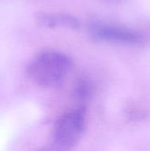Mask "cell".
Returning a JSON list of instances; mask_svg holds the SVG:
<instances>
[{
	"label": "cell",
	"mask_w": 150,
	"mask_h": 151,
	"mask_svg": "<svg viewBox=\"0 0 150 151\" xmlns=\"http://www.w3.org/2000/svg\"><path fill=\"white\" fill-rule=\"evenodd\" d=\"M90 33L95 39L110 42L133 44L141 41V36L138 33L123 27L109 24H95L91 27Z\"/></svg>",
	"instance_id": "cell-3"
},
{
	"label": "cell",
	"mask_w": 150,
	"mask_h": 151,
	"mask_svg": "<svg viewBox=\"0 0 150 151\" xmlns=\"http://www.w3.org/2000/svg\"><path fill=\"white\" fill-rule=\"evenodd\" d=\"M72 67L70 58L65 54L45 50L37 54L27 67L30 80L43 88L59 86L66 78Z\"/></svg>",
	"instance_id": "cell-1"
},
{
	"label": "cell",
	"mask_w": 150,
	"mask_h": 151,
	"mask_svg": "<svg viewBox=\"0 0 150 151\" xmlns=\"http://www.w3.org/2000/svg\"><path fill=\"white\" fill-rule=\"evenodd\" d=\"M38 21L43 26L46 27H77L79 22L70 16L59 15V14H40L38 16Z\"/></svg>",
	"instance_id": "cell-4"
},
{
	"label": "cell",
	"mask_w": 150,
	"mask_h": 151,
	"mask_svg": "<svg viewBox=\"0 0 150 151\" xmlns=\"http://www.w3.org/2000/svg\"><path fill=\"white\" fill-rule=\"evenodd\" d=\"M85 129V112L82 109L70 111L61 116L54 127L55 143L63 149L74 146Z\"/></svg>",
	"instance_id": "cell-2"
}]
</instances>
